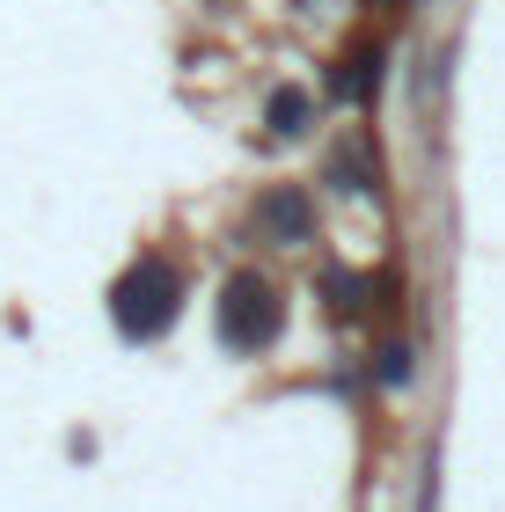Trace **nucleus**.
Instances as JSON below:
<instances>
[{
	"mask_svg": "<svg viewBox=\"0 0 505 512\" xmlns=\"http://www.w3.org/2000/svg\"><path fill=\"white\" fill-rule=\"evenodd\" d=\"M213 330L235 359H264L271 344L286 337V293L271 286L264 271H227L220 300H213Z\"/></svg>",
	"mask_w": 505,
	"mask_h": 512,
	"instance_id": "f257e3e1",
	"label": "nucleus"
},
{
	"mask_svg": "<svg viewBox=\"0 0 505 512\" xmlns=\"http://www.w3.org/2000/svg\"><path fill=\"white\" fill-rule=\"evenodd\" d=\"M176 315H183V271L169 256L147 249V256H132V264L110 278V322H118V337L147 344V337H162Z\"/></svg>",
	"mask_w": 505,
	"mask_h": 512,
	"instance_id": "f03ea898",
	"label": "nucleus"
},
{
	"mask_svg": "<svg viewBox=\"0 0 505 512\" xmlns=\"http://www.w3.org/2000/svg\"><path fill=\"white\" fill-rule=\"evenodd\" d=\"M249 235H257L264 249L315 242V198L301 191V183H271V191H257V205H249Z\"/></svg>",
	"mask_w": 505,
	"mask_h": 512,
	"instance_id": "7ed1b4c3",
	"label": "nucleus"
},
{
	"mask_svg": "<svg viewBox=\"0 0 505 512\" xmlns=\"http://www.w3.org/2000/svg\"><path fill=\"white\" fill-rule=\"evenodd\" d=\"M381 74H388V44L381 37H359V44H344V52L330 59V103H374L381 96Z\"/></svg>",
	"mask_w": 505,
	"mask_h": 512,
	"instance_id": "20e7f679",
	"label": "nucleus"
},
{
	"mask_svg": "<svg viewBox=\"0 0 505 512\" xmlns=\"http://www.w3.org/2000/svg\"><path fill=\"white\" fill-rule=\"evenodd\" d=\"M323 308H330V322H359L366 308H374V278L330 264V271H323Z\"/></svg>",
	"mask_w": 505,
	"mask_h": 512,
	"instance_id": "39448f33",
	"label": "nucleus"
},
{
	"mask_svg": "<svg viewBox=\"0 0 505 512\" xmlns=\"http://www.w3.org/2000/svg\"><path fill=\"white\" fill-rule=\"evenodd\" d=\"M330 183H337V191H374V183H381V169H374V139H366V132H352V139L330 154Z\"/></svg>",
	"mask_w": 505,
	"mask_h": 512,
	"instance_id": "423d86ee",
	"label": "nucleus"
},
{
	"mask_svg": "<svg viewBox=\"0 0 505 512\" xmlns=\"http://www.w3.org/2000/svg\"><path fill=\"white\" fill-rule=\"evenodd\" d=\"M308 110H315V103L301 96V88H279V96L264 103V132H271V139H301V132H308Z\"/></svg>",
	"mask_w": 505,
	"mask_h": 512,
	"instance_id": "0eeeda50",
	"label": "nucleus"
},
{
	"mask_svg": "<svg viewBox=\"0 0 505 512\" xmlns=\"http://www.w3.org/2000/svg\"><path fill=\"white\" fill-rule=\"evenodd\" d=\"M410 366H418V359H410V337H388L381 352H374V381H381V388H403Z\"/></svg>",
	"mask_w": 505,
	"mask_h": 512,
	"instance_id": "6e6552de",
	"label": "nucleus"
},
{
	"mask_svg": "<svg viewBox=\"0 0 505 512\" xmlns=\"http://www.w3.org/2000/svg\"><path fill=\"white\" fill-rule=\"evenodd\" d=\"M381 8H388V15H403V8H410V0H381Z\"/></svg>",
	"mask_w": 505,
	"mask_h": 512,
	"instance_id": "1a4fd4ad",
	"label": "nucleus"
}]
</instances>
